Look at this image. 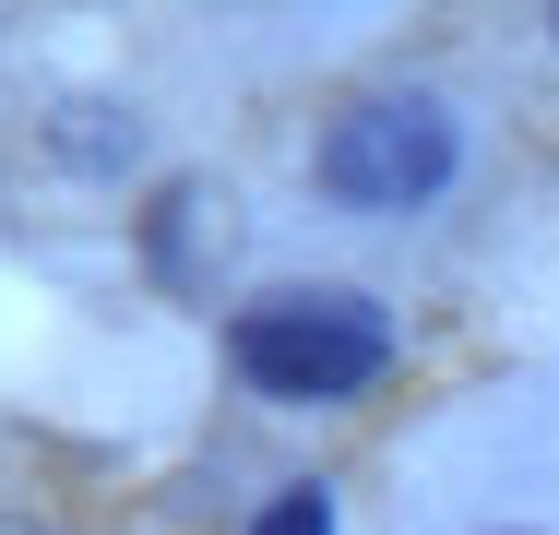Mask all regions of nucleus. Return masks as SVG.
Wrapping results in <instances>:
<instances>
[{
	"instance_id": "nucleus-1",
	"label": "nucleus",
	"mask_w": 559,
	"mask_h": 535,
	"mask_svg": "<svg viewBox=\"0 0 559 535\" xmlns=\"http://www.w3.org/2000/svg\"><path fill=\"white\" fill-rule=\"evenodd\" d=\"M226 357L274 405H345L393 369V310L357 298V286H262L226 321Z\"/></svg>"
},
{
	"instance_id": "nucleus-2",
	"label": "nucleus",
	"mask_w": 559,
	"mask_h": 535,
	"mask_svg": "<svg viewBox=\"0 0 559 535\" xmlns=\"http://www.w3.org/2000/svg\"><path fill=\"white\" fill-rule=\"evenodd\" d=\"M452 167H464V131L441 96H357L322 131V191L345 214H417L452 191Z\"/></svg>"
},
{
	"instance_id": "nucleus-3",
	"label": "nucleus",
	"mask_w": 559,
	"mask_h": 535,
	"mask_svg": "<svg viewBox=\"0 0 559 535\" xmlns=\"http://www.w3.org/2000/svg\"><path fill=\"white\" fill-rule=\"evenodd\" d=\"M250 535H334V488H286V500H274Z\"/></svg>"
}]
</instances>
